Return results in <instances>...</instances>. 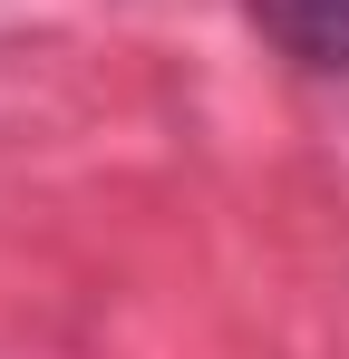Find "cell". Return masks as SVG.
Listing matches in <instances>:
<instances>
[{"label": "cell", "mask_w": 349, "mask_h": 359, "mask_svg": "<svg viewBox=\"0 0 349 359\" xmlns=\"http://www.w3.org/2000/svg\"><path fill=\"white\" fill-rule=\"evenodd\" d=\"M252 29L310 78H349V0H242Z\"/></svg>", "instance_id": "6da1fadb"}]
</instances>
